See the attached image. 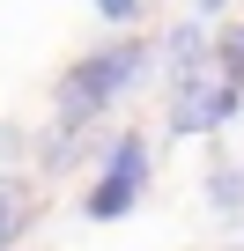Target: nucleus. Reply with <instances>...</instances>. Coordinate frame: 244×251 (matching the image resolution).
<instances>
[{
    "instance_id": "1",
    "label": "nucleus",
    "mask_w": 244,
    "mask_h": 251,
    "mask_svg": "<svg viewBox=\"0 0 244 251\" xmlns=\"http://www.w3.org/2000/svg\"><path fill=\"white\" fill-rule=\"evenodd\" d=\"M148 67H156V45H141V37L96 45L81 67H67V74H59V126H89L96 111H111L118 96H126Z\"/></svg>"
},
{
    "instance_id": "2",
    "label": "nucleus",
    "mask_w": 244,
    "mask_h": 251,
    "mask_svg": "<svg viewBox=\"0 0 244 251\" xmlns=\"http://www.w3.org/2000/svg\"><path fill=\"white\" fill-rule=\"evenodd\" d=\"M148 177H156L148 141H141V133H118V141L104 148V177L89 185V222H118V214H134L141 192H148Z\"/></svg>"
},
{
    "instance_id": "3",
    "label": "nucleus",
    "mask_w": 244,
    "mask_h": 251,
    "mask_svg": "<svg viewBox=\"0 0 244 251\" xmlns=\"http://www.w3.org/2000/svg\"><path fill=\"white\" fill-rule=\"evenodd\" d=\"M244 96L215 74V67H200V74H178V96H170V133H215V126L237 111Z\"/></svg>"
},
{
    "instance_id": "4",
    "label": "nucleus",
    "mask_w": 244,
    "mask_h": 251,
    "mask_svg": "<svg viewBox=\"0 0 244 251\" xmlns=\"http://www.w3.org/2000/svg\"><path fill=\"white\" fill-rule=\"evenodd\" d=\"M30 222H37V192H30L23 177H0V251L23 244V236H30Z\"/></svg>"
},
{
    "instance_id": "5",
    "label": "nucleus",
    "mask_w": 244,
    "mask_h": 251,
    "mask_svg": "<svg viewBox=\"0 0 244 251\" xmlns=\"http://www.w3.org/2000/svg\"><path fill=\"white\" fill-rule=\"evenodd\" d=\"M207 207H215V222H237L244 214V170L237 163H215L207 170Z\"/></svg>"
},
{
    "instance_id": "6",
    "label": "nucleus",
    "mask_w": 244,
    "mask_h": 251,
    "mask_svg": "<svg viewBox=\"0 0 244 251\" xmlns=\"http://www.w3.org/2000/svg\"><path fill=\"white\" fill-rule=\"evenodd\" d=\"M215 52H222V81L244 96V23H229V30L215 37Z\"/></svg>"
}]
</instances>
